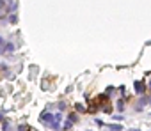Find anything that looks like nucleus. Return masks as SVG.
<instances>
[{"instance_id": "7", "label": "nucleus", "mask_w": 151, "mask_h": 131, "mask_svg": "<svg viewBox=\"0 0 151 131\" xmlns=\"http://www.w3.org/2000/svg\"><path fill=\"white\" fill-rule=\"evenodd\" d=\"M6 7V2H4V0H0V9H4Z\"/></svg>"}, {"instance_id": "5", "label": "nucleus", "mask_w": 151, "mask_h": 131, "mask_svg": "<svg viewBox=\"0 0 151 131\" xmlns=\"http://www.w3.org/2000/svg\"><path fill=\"white\" fill-rule=\"evenodd\" d=\"M117 108H119V110H123V108H124V101H123V99L117 103Z\"/></svg>"}, {"instance_id": "1", "label": "nucleus", "mask_w": 151, "mask_h": 131, "mask_svg": "<svg viewBox=\"0 0 151 131\" xmlns=\"http://www.w3.org/2000/svg\"><path fill=\"white\" fill-rule=\"evenodd\" d=\"M144 91H146L144 82H135V92H137V94H142Z\"/></svg>"}, {"instance_id": "6", "label": "nucleus", "mask_w": 151, "mask_h": 131, "mask_svg": "<svg viewBox=\"0 0 151 131\" xmlns=\"http://www.w3.org/2000/svg\"><path fill=\"white\" fill-rule=\"evenodd\" d=\"M4 45H6V41H4V37H2V36H0V48H2Z\"/></svg>"}, {"instance_id": "3", "label": "nucleus", "mask_w": 151, "mask_h": 131, "mask_svg": "<svg viewBox=\"0 0 151 131\" xmlns=\"http://www.w3.org/2000/svg\"><path fill=\"white\" fill-rule=\"evenodd\" d=\"M123 129V126H119V124H112L110 126V131H121Z\"/></svg>"}, {"instance_id": "2", "label": "nucleus", "mask_w": 151, "mask_h": 131, "mask_svg": "<svg viewBox=\"0 0 151 131\" xmlns=\"http://www.w3.org/2000/svg\"><path fill=\"white\" fill-rule=\"evenodd\" d=\"M68 121H70V122H77V121H78V115L71 114V115H68Z\"/></svg>"}, {"instance_id": "4", "label": "nucleus", "mask_w": 151, "mask_h": 131, "mask_svg": "<svg viewBox=\"0 0 151 131\" xmlns=\"http://www.w3.org/2000/svg\"><path fill=\"white\" fill-rule=\"evenodd\" d=\"M16 20H18V18H16L14 14H11V16H9V21H11V23H16Z\"/></svg>"}]
</instances>
